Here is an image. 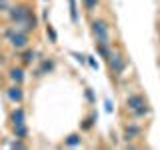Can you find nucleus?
Wrapping results in <instances>:
<instances>
[{
  "label": "nucleus",
  "mask_w": 160,
  "mask_h": 150,
  "mask_svg": "<svg viewBox=\"0 0 160 150\" xmlns=\"http://www.w3.org/2000/svg\"><path fill=\"white\" fill-rule=\"evenodd\" d=\"M30 10H32V8H30L28 4H14V6L8 8V18L12 20L14 24H18V22H22V20L30 14Z\"/></svg>",
  "instance_id": "nucleus-3"
},
{
  "label": "nucleus",
  "mask_w": 160,
  "mask_h": 150,
  "mask_svg": "<svg viewBox=\"0 0 160 150\" xmlns=\"http://www.w3.org/2000/svg\"><path fill=\"white\" fill-rule=\"evenodd\" d=\"M12 132H14V136L20 138V140H26L28 138V128H26V124H14L12 126Z\"/></svg>",
  "instance_id": "nucleus-12"
},
{
  "label": "nucleus",
  "mask_w": 160,
  "mask_h": 150,
  "mask_svg": "<svg viewBox=\"0 0 160 150\" xmlns=\"http://www.w3.org/2000/svg\"><path fill=\"white\" fill-rule=\"evenodd\" d=\"M28 34L26 32H20V30H16V32L12 34V36H8V44L12 46L14 50H24L28 48Z\"/></svg>",
  "instance_id": "nucleus-4"
},
{
  "label": "nucleus",
  "mask_w": 160,
  "mask_h": 150,
  "mask_svg": "<svg viewBox=\"0 0 160 150\" xmlns=\"http://www.w3.org/2000/svg\"><path fill=\"white\" fill-rule=\"evenodd\" d=\"M10 122H12V126L14 124H26V112H24V108H20L16 106L10 112Z\"/></svg>",
  "instance_id": "nucleus-10"
},
{
  "label": "nucleus",
  "mask_w": 160,
  "mask_h": 150,
  "mask_svg": "<svg viewBox=\"0 0 160 150\" xmlns=\"http://www.w3.org/2000/svg\"><path fill=\"white\" fill-rule=\"evenodd\" d=\"M8 78L12 80V84H22L24 82V68L22 66H12L8 70Z\"/></svg>",
  "instance_id": "nucleus-9"
},
{
  "label": "nucleus",
  "mask_w": 160,
  "mask_h": 150,
  "mask_svg": "<svg viewBox=\"0 0 160 150\" xmlns=\"http://www.w3.org/2000/svg\"><path fill=\"white\" fill-rule=\"evenodd\" d=\"M38 68H40V72H42V74H50L54 70V60L52 58H44L42 64H40Z\"/></svg>",
  "instance_id": "nucleus-14"
},
{
  "label": "nucleus",
  "mask_w": 160,
  "mask_h": 150,
  "mask_svg": "<svg viewBox=\"0 0 160 150\" xmlns=\"http://www.w3.org/2000/svg\"><path fill=\"white\" fill-rule=\"evenodd\" d=\"M96 118H98V114L96 112H92L88 118H84L82 120V124H80V128L84 130V132H88V130H92V126H94V122H96Z\"/></svg>",
  "instance_id": "nucleus-13"
},
{
  "label": "nucleus",
  "mask_w": 160,
  "mask_h": 150,
  "mask_svg": "<svg viewBox=\"0 0 160 150\" xmlns=\"http://www.w3.org/2000/svg\"><path fill=\"white\" fill-rule=\"evenodd\" d=\"M6 96L10 102H14V104H20L24 100V90L20 84H12V86H8L6 88Z\"/></svg>",
  "instance_id": "nucleus-6"
},
{
  "label": "nucleus",
  "mask_w": 160,
  "mask_h": 150,
  "mask_svg": "<svg viewBox=\"0 0 160 150\" xmlns=\"http://www.w3.org/2000/svg\"><path fill=\"white\" fill-rule=\"evenodd\" d=\"M108 62V68H110V74H112L114 78H122V74H124V70H126V66H128V60H126V56H124L120 50H116L114 52L112 50V54H110V58L106 60Z\"/></svg>",
  "instance_id": "nucleus-1"
},
{
  "label": "nucleus",
  "mask_w": 160,
  "mask_h": 150,
  "mask_svg": "<svg viewBox=\"0 0 160 150\" xmlns=\"http://www.w3.org/2000/svg\"><path fill=\"white\" fill-rule=\"evenodd\" d=\"M122 132H124V140H128V142H130V140H136V138L142 136L144 130H142V126H138V124H130L128 122L126 126H124Z\"/></svg>",
  "instance_id": "nucleus-7"
},
{
  "label": "nucleus",
  "mask_w": 160,
  "mask_h": 150,
  "mask_svg": "<svg viewBox=\"0 0 160 150\" xmlns=\"http://www.w3.org/2000/svg\"><path fill=\"white\" fill-rule=\"evenodd\" d=\"M148 114H150V106H148V104H144V106L132 110V116H134V118H146Z\"/></svg>",
  "instance_id": "nucleus-15"
},
{
  "label": "nucleus",
  "mask_w": 160,
  "mask_h": 150,
  "mask_svg": "<svg viewBox=\"0 0 160 150\" xmlns=\"http://www.w3.org/2000/svg\"><path fill=\"white\" fill-rule=\"evenodd\" d=\"M146 104V98L142 96V94H128L126 96V108L132 112V110H136L140 106H144Z\"/></svg>",
  "instance_id": "nucleus-8"
},
{
  "label": "nucleus",
  "mask_w": 160,
  "mask_h": 150,
  "mask_svg": "<svg viewBox=\"0 0 160 150\" xmlns=\"http://www.w3.org/2000/svg\"><path fill=\"white\" fill-rule=\"evenodd\" d=\"M46 34H48V38H50V42H52V44L58 42V36H56V32H54V28L50 26V24L46 26Z\"/></svg>",
  "instance_id": "nucleus-20"
},
{
  "label": "nucleus",
  "mask_w": 160,
  "mask_h": 150,
  "mask_svg": "<svg viewBox=\"0 0 160 150\" xmlns=\"http://www.w3.org/2000/svg\"><path fill=\"white\" fill-rule=\"evenodd\" d=\"M86 98L90 100V102H94V96H92V90H88V88H86Z\"/></svg>",
  "instance_id": "nucleus-23"
},
{
  "label": "nucleus",
  "mask_w": 160,
  "mask_h": 150,
  "mask_svg": "<svg viewBox=\"0 0 160 150\" xmlns=\"http://www.w3.org/2000/svg\"><path fill=\"white\" fill-rule=\"evenodd\" d=\"M80 140H82V138H80V134H70V136L66 138V142H64V144H66V146H78V144H80Z\"/></svg>",
  "instance_id": "nucleus-17"
},
{
  "label": "nucleus",
  "mask_w": 160,
  "mask_h": 150,
  "mask_svg": "<svg viewBox=\"0 0 160 150\" xmlns=\"http://www.w3.org/2000/svg\"><path fill=\"white\" fill-rule=\"evenodd\" d=\"M12 148H26V142H24V140H14V142H12Z\"/></svg>",
  "instance_id": "nucleus-21"
},
{
  "label": "nucleus",
  "mask_w": 160,
  "mask_h": 150,
  "mask_svg": "<svg viewBox=\"0 0 160 150\" xmlns=\"http://www.w3.org/2000/svg\"><path fill=\"white\" fill-rule=\"evenodd\" d=\"M8 8H10V4L6 0H0V12H8Z\"/></svg>",
  "instance_id": "nucleus-22"
},
{
  "label": "nucleus",
  "mask_w": 160,
  "mask_h": 150,
  "mask_svg": "<svg viewBox=\"0 0 160 150\" xmlns=\"http://www.w3.org/2000/svg\"><path fill=\"white\" fill-rule=\"evenodd\" d=\"M34 56H36V52H34V50L24 48V52H22V62H24V64H32Z\"/></svg>",
  "instance_id": "nucleus-16"
},
{
  "label": "nucleus",
  "mask_w": 160,
  "mask_h": 150,
  "mask_svg": "<svg viewBox=\"0 0 160 150\" xmlns=\"http://www.w3.org/2000/svg\"><path fill=\"white\" fill-rule=\"evenodd\" d=\"M96 50L104 60H108L112 54V42H96Z\"/></svg>",
  "instance_id": "nucleus-11"
},
{
  "label": "nucleus",
  "mask_w": 160,
  "mask_h": 150,
  "mask_svg": "<svg viewBox=\"0 0 160 150\" xmlns=\"http://www.w3.org/2000/svg\"><path fill=\"white\" fill-rule=\"evenodd\" d=\"M82 4L88 12H92V10H96V6H98V0H82Z\"/></svg>",
  "instance_id": "nucleus-19"
},
{
  "label": "nucleus",
  "mask_w": 160,
  "mask_h": 150,
  "mask_svg": "<svg viewBox=\"0 0 160 150\" xmlns=\"http://www.w3.org/2000/svg\"><path fill=\"white\" fill-rule=\"evenodd\" d=\"M70 2V16H72V22H78V12H76V0H68Z\"/></svg>",
  "instance_id": "nucleus-18"
},
{
  "label": "nucleus",
  "mask_w": 160,
  "mask_h": 150,
  "mask_svg": "<svg viewBox=\"0 0 160 150\" xmlns=\"http://www.w3.org/2000/svg\"><path fill=\"white\" fill-rule=\"evenodd\" d=\"M90 28H92V34L96 38V42H110V30H108V24L106 20L102 18H96L90 22Z\"/></svg>",
  "instance_id": "nucleus-2"
},
{
  "label": "nucleus",
  "mask_w": 160,
  "mask_h": 150,
  "mask_svg": "<svg viewBox=\"0 0 160 150\" xmlns=\"http://www.w3.org/2000/svg\"><path fill=\"white\" fill-rule=\"evenodd\" d=\"M36 26H38V20H36V16H34L32 12L28 14L26 18L22 20V22H18L16 24V30H20V32H34V30H36Z\"/></svg>",
  "instance_id": "nucleus-5"
}]
</instances>
